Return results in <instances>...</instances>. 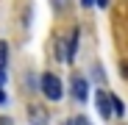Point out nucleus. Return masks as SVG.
Returning <instances> with one entry per match:
<instances>
[{"instance_id":"f257e3e1","label":"nucleus","mask_w":128,"mask_h":125,"mask_svg":"<svg viewBox=\"0 0 128 125\" xmlns=\"http://www.w3.org/2000/svg\"><path fill=\"white\" fill-rule=\"evenodd\" d=\"M39 89H42V95H45L48 100H61V81H58L53 72H45V75H42Z\"/></svg>"},{"instance_id":"f03ea898","label":"nucleus","mask_w":128,"mask_h":125,"mask_svg":"<svg viewBox=\"0 0 128 125\" xmlns=\"http://www.w3.org/2000/svg\"><path fill=\"white\" fill-rule=\"evenodd\" d=\"M95 103H98L100 117H106V120H109V117H112V100H109V95H106L103 89H100V92H95Z\"/></svg>"},{"instance_id":"7ed1b4c3","label":"nucleus","mask_w":128,"mask_h":125,"mask_svg":"<svg viewBox=\"0 0 128 125\" xmlns=\"http://www.w3.org/2000/svg\"><path fill=\"white\" fill-rule=\"evenodd\" d=\"M72 97L81 100V103L89 97V83L84 81V78H72Z\"/></svg>"},{"instance_id":"20e7f679","label":"nucleus","mask_w":128,"mask_h":125,"mask_svg":"<svg viewBox=\"0 0 128 125\" xmlns=\"http://www.w3.org/2000/svg\"><path fill=\"white\" fill-rule=\"evenodd\" d=\"M28 120H31V125H48V111L45 109H39V106H31V114H28Z\"/></svg>"},{"instance_id":"39448f33","label":"nucleus","mask_w":128,"mask_h":125,"mask_svg":"<svg viewBox=\"0 0 128 125\" xmlns=\"http://www.w3.org/2000/svg\"><path fill=\"white\" fill-rule=\"evenodd\" d=\"M109 100H112V114H114V117H122V114H125L122 100H120V97H114V95H109Z\"/></svg>"},{"instance_id":"423d86ee","label":"nucleus","mask_w":128,"mask_h":125,"mask_svg":"<svg viewBox=\"0 0 128 125\" xmlns=\"http://www.w3.org/2000/svg\"><path fill=\"white\" fill-rule=\"evenodd\" d=\"M6 61H8V45L0 42V70H6Z\"/></svg>"},{"instance_id":"0eeeda50","label":"nucleus","mask_w":128,"mask_h":125,"mask_svg":"<svg viewBox=\"0 0 128 125\" xmlns=\"http://www.w3.org/2000/svg\"><path fill=\"white\" fill-rule=\"evenodd\" d=\"M3 86H6V70H0V103H6V92H3Z\"/></svg>"},{"instance_id":"6e6552de","label":"nucleus","mask_w":128,"mask_h":125,"mask_svg":"<svg viewBox=\"0 0 128 125\" xmlns=\"http://www.w3.org/2000/svg\"><path fill=\"white\" fill-rule=\"evenodd\" d=\"M72 125H92V122H89V120H86V117H78V120H75V122H72Z\"/></svg>"},{"instance_id":"1a4fd4ad","label":"nucleus","mask_w":128,"mask_h":125,"mask_svg":"<svg viewBox=\"0 0 128 125\" xmlns=\"http://www.w3.org/2000/svg\"><path fill=\"white\" fill-rule=\"evenodd\" d=\"M92 3H95V0H81V6H84V8H89Z\"/></svg>"},{"instance_id":"9d476101","label":"nucleus","mask_w":128,"mask_h":125,"mask_svg":"<svg viewBox=\"0 0 128 125\" xmlns=\"http://www.w3.org/2000/svg\"><path fill=\"white\" fill-rule=\"evenodd\" d=\"M0 125H11V120L8 117H0Z\"/></svg>"},{"instance_id":"9b49d317","label":"nucleus","mask_w":128,"mask_h":125,"mask_svg":"<svg viewBox=\"0 0 128 125\" xmlns=\"http://www.w3.org/2000/svg\"><path fill=\"white\" fill-rule=\"evenodd\" d=\"M98 6H100V8H106V6H109V0H98Z\"/></svg>"},{"instance_id":"f8f14e48","label":"nucleus","mask_w":128,"mask_h":125,"mask_svg":"<svg viewBox=\"0 0 128 125\" xmlns=\"http://www.w3.org/2000/svg\"><path fill=\"white\" fill-rule=\"evenodd\" d=\"M122 75H125V78H128V64H122Z\"/></svg>"}]
</instances>
